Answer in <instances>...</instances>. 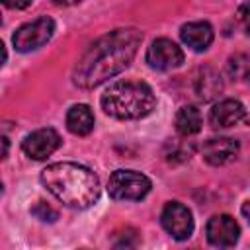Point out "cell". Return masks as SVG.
<instances>
[{
	"label": "cell",
	"mask_w": 250,
	"mask_h": 250,
	"mask_svg": "<svg viewBox=\"0 0 250 250\" xmlns=\"http://www.w3.org/2000/svg\"><path fill=\"white\" fill-rule=\"evenodd\" d=\"M61 146V137L55 129L51 127H45V129H37L33 133H29L23 143H21V148L23 152L33 158V160H45L47 156H51L57 148Z\"/></svg>",
	"instance_id": "9"
},
{
	"label": "cell",
	"mask_w": 250,
	"mask_h": 250,
	"mask_svg": "<svg viewBox=\"0 0 250 250\" xmlns=\"http://www.w3.org/2000/svg\"><path fill=\"white\" fill-rule=\"evenodd\" d=\"M31 213L37 217V219H41V221H49V223H53L55 219H57V211H53L47 203H43V201H39L33 209H31Z\"/></svg>",
	"instance_id": "18"
},
{
	"label": "cell",
	"mask_w": 250,
	"mask_h": 250,
	"mask_svg": "<svg viewBox=\"0 0 250 250\" xmlns=\"http://www.w3.org/2000/svg\"><path fill=\"white\" fill-rule=\"evenodd\" d=\"M66 127L74 135H80V137L88 135L94 129V113H92L90 105H86V104L72 105L66 113Z\"/></svg>",
	"instance_id": "13"
},
{
	"label": "cell",
	"mask_w": 250,
	"mask_h": 250,
	"mask_svg": "<svg viewBox=\"0 0 250 250\" xmlns=\"http://www.w3.org/2000/svg\"><path fill=\"white\" fill-rule=\"evenodd\" d=\"M137 232L133 229H125L123 232H117L113 238V248L115 250H135L137 248Z\"/></svg>",
	"instance_id": "17"
},
{
	"label": "cell",
	"mask_w": 250,
	"mask_h": 250,
	"mask_svg": "<svg viewBox=\"0 0 250 250\" xmlns=\"http://www.w3.org/2000/svg\"><path fill=\"white\" fill-rule=\"evenodd\" d=\"M236 18L242 25V29L246 31V35H250V2H244L238 6V12H236Z\"/></svg>",
	"instance_id": "19"
},
{
	"label": "cell",
	"mask_w": 250,
	"mask_h": 250,
	"mask_svg": "<svg viewBox=\"0 0 250 250\" xmlns=\"http://www.w3.org/2000/svg\"><path fill=\"white\" fill-rule=\"evenodd\" d=\"M242 215L248 219V223H250V201H246L244 205H242Z\"/></svg>",
	"instance_id": "20"
},
{
	"label": "cell",
	"mask_w": 250,
	"mask_h": 250,
	"mask_svg": "<svg viewBox=\"0 0 250 250\" xmlns=\"http://www.w3.org/2000/svg\"><path fill=\"white\" fill-rule=\"evenodd\" d=\"M197 96L203 100V102H209L213 100L221 90H223V82H221V76L213 70H203V74L197 78Z\"/></svg>",
	"instance_id": "15"
},
{
	"label": "cell",
	"mask_w": 250,
	"mask_h": 250,
	"mask_svg": "<svg viewBox=\"0 0 250 250\" xmlns=\"http://www.w3.org/2000/svg\"><path fill=\"white\" fill-rule=\"evenodd\" d=\"M238 143L230 137H213L203 143L201 154L211 166H223L238 154Z\"/></svg>",
	"instance_id": "11"
},
{
	"label": "cell",
	"mask_w": 250,
	"mask_h": 250,
	"mask_svg": "<svg viewBox=\"0 0 250 250\" xmlns=\"http://www.w3.org/2000/svg\"><path fill=\"white\" fill-rule=\"evenodd\" d=\"M100 104L102 109L115 119H141L154 109L156 96L146 82L117 80L102 94Z\"/></svg>",
	"instance_id": "3"
},
{
	"label": "cell",
	"mask_w": 250,
	"mask_h": 250,
	"mask_svg": "<svg viewBox=\"0 0 250 250\" xmlns=\"http://www.w3.org/2000/svg\"><path fill=\"white\" fill-rule=\"evenodd\" d=\"M174 123H176V131L182 137H191L201 129V113L195 105H184L178 109Z\"/></svg>",
	"instance_id": "14"
},
{
	"label": "cell",
	"mask_w": 250,
	"mask_h": 250,
	"mask_svg": "<svg viewBox=\"0 0 250 250\" xmlns=\"http://www.w3.org/2000/svg\"><path fill=\"white\" fill-rule=\"evenodd\" d=\"M160 223L166 229V232L176 240H188L193 232L191 211L178 201L166 203V207L162 209V215H160Z\"/></svg>",
	"instance_id": "6"
},
{
	"label": "cell",
	"mask_w": 250,
	"mask_h": 250,
	"mask_svg": "<svg viewBox=\"0 0 250 250\" xmlns=\"http://www.w3.org/2000/svg\"><path fill=\"white\" fill-rule=\"evenodd\" d=\"M53 33H55V21L51 18L43 16V18H37L29 23L21 25L14 33L12 41H14L16 51L29 53V51H35V49L43 47L53 37Z\"/></svg>",
	"instance_id": "5"
},
{
	"label": "cell",
	"mask_w": 250,
	"mask_h": 250,
	"mask_svg": "<svg viewBox=\"0 0 250 250\" xmlns=\"http://www.w3.org/2000/svg\"><path fill=\"white\" fill-rule=\"evenodd\" d=\"M182 41L193 51H205L213 43V27L207 21H189L180 29Z\"/></svg>",
	"instance_id": "12"
},
{
	"label": "cell",
	"mask_w": 250,
	"mask_h": 250,
	"mask_svg": "<svg viewBox=\"0 0 250 250\" xmlns=\"http://www.w3.org/2000/svg\"><path fill=\"white\" fill-rule=\"evenodd\" d=\"M246 119V107L238 100H223L209 111V123L213 129L234 127Z\"/></svg>",
	"instance_id": "10"
},
{
	"label": "cell",
	"mask_w": 250,
	"mask_h": 250,
	"mask_svg": "<svg viewBox=\"0 0 250 250\" xmlns=\"http://www.w3.org/2000/svg\"><path fill=\"white\" fill-rule=\"evenodd\" d=\"M229 72H230V76H234L238 80L250 82V57H246V55L232 57L229 62Z\"/></svg>",
	"instance_id": "16"
},
{
	"label": "cell",
	"mask_w": 250,
	"mask_h": 250,
	"mask_svg": "<svg viewBox=\"0 0 250 250\" xmlns=\"http://www.w3.org/2000/svg\"><path fill=\"white\" fill-rule=\"evenodd\" d=\"M150 188V180L135 170H115L107 180V193L115 201H141Z\"/></svg>",
	"instance_id": "4"
},
{
	"label": "cell",
	"mask_w": 250,
	"mask_h": 250,
	"mask_svg": "<svg viewBox=\"0 0 250 250\" xmlns=\"http://www.w3.org/2000/svg\"><path fill=\"white\" fill-rule=\"evenodd\" d=\"M146 62L156 70H172L184 62V51L170 39H154L146 51Z\"/></svg>",
	"instance_id": "7"
},
{
	"label": "cell",
	"mask_w": 250,
	"mask_h": 250,
	"mask_svg": "<svg viewBox=\"0 0 250 250\" xmlns=\"http://www.w3.org/2000/svg\"><path fill=\"white\" fill-rule=\"evenodd\" d=\"M43 186L66 207L86 209L100 197L98 176L76 162H55L41 172Z\"/></svg>",
	"instance_id": "2"
},
{
	"label": "cell",
	"mask_w": 250,
	"mask_h": 250,
	"mask_svg": "<svg viewBox=\"0 0 250 250\" xmlns=\"http://www.w3.org/2000/svg\"><path fill=\"white\" fill-rule=\"evenodd\" d=\"M141 31L135 27L113 29L94 41L78 61L72 80L80 88H96L107 78L125 70L141 45Z\"/></svg>",
	"instance_id": "1"
},
{
	"label": "cell",
	"mask_w": 250,
	"mask_h": 250,
	"mask_svg": "<svg viewBox=\"0 0 250 250\" xmlns=\"http://www.w3.org/2000/svg\"><path fill=\"white\" fill-rule=\"evenodd\" d=\"M207 240L217 248H232L238 242L240 227L230 215H215L209 219L205 229Z\"/></svg>",
	"instance_id": "8"
}]
</instances>
